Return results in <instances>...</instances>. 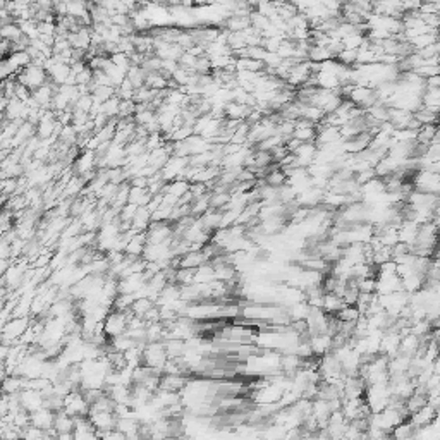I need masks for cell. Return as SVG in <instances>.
Instances as JSON below:
<instances>
[{"label": "cell", "mask_w": 440, "mask_h": 440, "mask_svg": "<svg viewBox=\"0 0 440 440\" xmlns=\"http://www.w3.org/2000/svg\"><path fill=\"white\" fill-rule=\"evenodd\" d=\"M167 359L169 358L165 354L162 342H148V344H145V348H143V366L155 368V370L162 371Z\"/></svg>", "instance_id": "cell-2"}, {"label": "cell", "mask_w": 440, "mask_h": 440, "mask_svg": "<svg viewBox=\"0 0 440 440\" xmlns=\"http://www.w3.org/2000/svg\"><path fill=\"white\" fill-rule=\"evenodd\" d=\"M230 201L229 193H210V208L212 210L222 212V208Z\"/></svg>", "instance_id": "cell-25"}, {"label": "cell", "mask_w": 440, "mask_h": 440, "mask_svg": "<svg viewBox=\"0 0 440 440\" xmlns=\"http://www.w3.org/2000/svg\"><path fill=\"white\" fill-rule=\"evenodd\" d=\"M334 316L339 320V322H358V318L361 315H359L356 306H344V308L339 309Z\"/></svg>", "instance_id": "cell-23"}, {"label": "cell", "mask_w": 440, "mask_h": 440, "mask_svg": "<svg viewBox=\"0 0 440 440\" xmlns=\"http://www.w3.org/2000/svg\"><path fill=\"white\" fill-rule=\"evenodd\" d=\"M10 265H12V263H10V260H0V279L5 275L7 270L10 268Z\"/></svg>", "instance_id": "cell-28"}, {"label": "cell", "mask_w": 440, "mask_h": 440, "mask_svg": "<svg viewBox=\"0 0 440 440\" xmlns=\"http://www.w3.org/2000/svg\"><path fill=\"white\" fill-rule=\"evenodd\" d=\"M165 349V354H167L169 359H177L186 352V342L179 341V339H165L162 341Z\"/></svg>", "instance_id": "cell-14"}, {"label": "cell", "mask_w": 440, "mask_h": 440, "mask_svg": "<svg viewBox=\"0 0 440 440\" xmlns=\"http://www.w3.org/2000/svg\"><path fill=\"white\" fill-rule=\"evenodd\" d=\"M153 305H155V303L151 301V299H148V298H139V299H136V301L132 303L131 311H132V315H134V316H139V318H143V315H145V313H146L148 309H150Z\"/></svg>", "instance_id": "cell-24"}, {"label": "cell", "mask_w": 440, "mask_h": 440, "mask_svg": "<svg viewBox=\"0 0 440 440\" xmlns=\"http://www.w3.org/2000/svg\"><path fill=\"white\" fill-rule=\"evenodd\" d=\"M344 301H342V298H339V296H335L334 293H327L325 296H323V305H322V309L327 313V315H335V313L339 311V309L344 308Z\"/></svg>", "instance_id": "cell-19"}, {"label": "cell", "mask_w": 440, "mask_h": 440, "mask_svg": "<svg viewBox=\"0 0 440 440\" xmlns=\"http://www.w3.org/2000/svg\"><path fill=\"white\" fill-rule=\"evenodd\" d=\"M126 79L131 83V86L134 89L143 88L145 86V79H146V73L141 69L139 66H131L129 71L126 73Z\"/></svg>", "instance_id": "cell-21"}, {"label": "cell", "mask_w": 440, "mask_h": 440, "mask_svg": "<svg viewBox=\"0 0 440 440\" xmlns=\"http://www.w3.org/2000/svg\"><path fill=\"white\" fill-rule=\"evenodd\" d=\"M215 280V270L210 263H205L200 268L194 270V280L193 284H210Z\"/></svg>", "instance_id": "cell-20"}, {"label": "cell", "mask_w": 440, "mask_h": 440, "mask_svg": "<svg viewBox=\"0 0 440 440\" xmlns=\"http://www.w3.org/2000/svg\"><path fill=\"white\" fill-rule=\"evenodd\" d=\"M88 418H89V421H91L93 428H95L96 432H100V434L115 430L117 421H119V418L115 416L114 413H93V411H89Z\"/></svg>", "instance_id": "cell-4"}, {"label": "cell", "mask_w": 440, "mask_h": 440, "mask_svg": "<svg viewBox=\"0 0 440 440\" xmlns=\"http://www.w3.org/2000/svg\"><path fill=\"white\" fill-rule=\"evenodd\" d=\"M53 430L57 434H74V418L69 416L66 411H59L53 418Z\"/></svg>", "instance_id": "cell-11"}, {"label": "cell", "mask_w": 440, "mask_h": 440, "mask_svg": "<svg viewBox=\"0 0 440 440\" xmlns=\"http://www.w3.org/2000/svg\"><path fill=\"white\" fill-rule=\"evenodd\" d=\"M57 440H74L73 434H57Z\"/></svg>", "instance_id": "cell-29"}, {"label": "cell", "mask_w": 440, "mask_h": 440, "mask_svg": "<svg viewBox=\"0 0 440 440\" xmlns=\"http://www.w3.org/2000/svg\"><path fill=\"white\" fill-rule=\"evenodd\" d=\"M375 289H377V279H375V277L363 279V280H359V282H358L359 294H375Z\"/></svg>", "instance_id": "cell-26"}, {"label": "cell", "mask_w": 440, "mask_h": 440, "mask_svg": "<svg viewBox=\"0 0 440 440\" xmlns=\"http://www.w3.org/2000/svg\"><path fill=\"white\" fill-rule=\"evenodd\" d=\"M151 193L148 191V187H131L129 189L128 203L134 205V207H146L151 201Z\"/></svg>", "instance_id": "cell-13"}, {"label": "cell", "mask_w": 440, "mask_h": 440, "mask_svg": "<svg viewBox=\"0 0 440 440\" xmlns=\"http://www.w3.org/2000/svg\"><path fill=\"white\" fill-rule=\"evenodd\" d=\"M74 440H100V435L96 430L89 432H74Z\"/></svg>", "instance_id": "cell-27"}, {"label": "cell", "mask_w": 440, "mask_h": 440, "mask_svg": "<svg viewBox=\"0 0 440 440\" xmlns=\"http://www.w3.org/2000/svg\"><path fill=\"white\" fill-rule=\"evenodd\" d=\"M19 401H21V407L28 413H35V411L42 409L43 407V397L42 392L31 391V389H26L19 394Z\"/></svg>", "instance_id": "cell-7"}, {"label": "cell", "mask_w": 440, "mask_h": 440, "mask_svg": "<svg viewBox=\"0 0 440 440\" xmlns=\"http://www.w3.org/2000/svg\"><path fill=\"white\" fill-rule=\"evenodd\" d=\"M208 263L207 257L203 255V251H189V253L182 255L179 260V268H200L201 265Z\"/></svg>", "instance_id": "cell-12"}, {"label": "cell", "mask_w": 440, "mask_h": 440, "mask_svg": "<svg viewBox=\"0 0 440 440\" xmlns=\"http://www.w3.org/2000/svg\"><path fill=\"white\" fill-rule=\"evenodd\" d=\"M414 121L420 126H428V124H437L439 122V112H432L428 109H425L423 105L420 107L416 112L413 114Z\"/></svg>", "instance_id": "cell-22"}, {"label": "cell", "mask_w": 440, "mask_h": 440, "mask_svg": "<svg viewBox=\"0 0 440 440\" xmlns=\"http://www.w3.org/2000/svg\"><path fill=\"white\" fill-rule=\"evenodd\" d=\"M421 105L432 112H439L440 107V89H428L425 88L421 95Z\"/></svg>", "instance_id": "cell-18"}, {"label": "cell", "mask_w": 440, "mask_h": 440, "mask_svg": "<svg viewBox=\"0 0 440 440\" xmlns=\"http://www.w3.org/2000/svg\"><path fill=\"white\" fill-rule=\"evenodd\" d=\"M146 248V236L145 232H138L134 234V236L129 239L128 246H126L124 253L128 255V257H132V258H141L143 251H145Z\"/></svg>", "instance_id": "cell-10"}, {"label": "cell", "mask_w": 440, "mask_h": 440, "mask_svg": "<svg viewBox=\"0 0 440 440\" xmlns=\"http://www.w3.org/2000/svg\"><path fill=\"white\" fill-rule=\"evenodd\" d=\"M191 378L187 377H182V375H165L162 373L160 377V385H158V389L160 391H165V392H174V394H181L182 389L187 385V382H189Z\"/></svg>", "instance_id": "cell-6"}, {"label": "cell", "mask_w": 440, "mask_h": 440, "mask_svg": "<svg viewBox=\"0 0 440 440\" xmlns=\"http://www.w3.org/2000/svg\"><path fill=\"white\" fill-rule=\"evenodd\" d=\"M413 48V52H418V50H423L427 46L434 45V43H439V31H434V33H427V35H420V37L413 38L407 42Z\"/></svg>", "instance_id": "cell-16"}, {"label": "cell", "mask_w": 440, "mask_h": 440, "mask_svg": "<svg viewBox=\"0 0 440 440\" xmlns=\"http://www.w3.org/2000/svg\"><path fill=\"white\" fill-rule=\"evenodd\" d=\"M418 229H420V225H418V223H414L413 220H402V223L399 225V229H397L399 243L411 246V244L416 241Z\"/></svg>", "instance_id": "cell-9"}, {"label": "cell", "mask_w": 440, "mask_h": 440, "mask_svg": "<svg viewBox=\"0 0 440 440\" xmlns=\"http://www.w3.org/2000/svg\"><path fill=\"white\" fill-rule=\"evenodd\" d=\"M413 182V189L418 193H427V194H437L440 191V176L432 174L427 171H418L416 174L411 179Z\"/></svg>", "instance_id": "cell-3"}, {"label": "cell", "mask_w": 440, "mask_h": 440, "mask_svg": "<svg viewBox=\"0 0 440 440\" xmlns=\"http://www.w3.org/2000/svg\"><path fill=\"white\" fill-rule=\"evenodd\" d=\"M435 136H439V126L437 124L421 126V128L416 131V143H418V145L428 146L432 141H434Z\"/></svg>", "instance_id": "cell-15"}, {"label": "cell", "mask_w": 440, "mask_h": 440, "mask_svg": "<svg viewBox=\"0 0 440 440\" xmlns=\"http://www.w3.org/2000/svg\"><path fill=\"white\" fill-rule=\"evenodd\" d=\"M16 81L33 93L35 89L42 88L45 83H48V76H46V71L43 69V67L30 64V66L24 67L21 73L16 74Z\"/></svg>", "instance_id": "cell-1"}, {"label": "cell", "mask_w": 440, "mask_h": 440, "mask_svg": "<svg viewBox=\"0 0 440 440\" xmlns=\"http://www.w3.org/2000/svg\"><path fill=\"white\" fill-rule=\"evenodd\" d=\"M437 414H439V409H435V407H432L430 404H427V406L421 407L420 411L411 414L409 423L416 428L432 427V425L435 423V420H437Z\"/></svg>", "instance_id": "cell-5"}, {"label": "cell", "mask_w": 440, "mask_h": 440, "mask_svg": "<svg viewBox=\"0 0 440 440\" xmlns=\"http://www.w3.org/2000/svg\"><path fill=\"white\" fill-rule=\"evenodd\" d=\"M0 38H2L3 42L12 45V43L19 42L21 38H24V35L21 33L19 26H17V23L14 21V23H9V24H5V26L0 28Z\"/></svg>", "instance_id": "cell-17"}, {"label": "cell", "mask_w": 440, "mask_h": 440, "mask_svg": "<svg viewBox=\"0 0 440 440\" xmlns=\"http://www.w3.org/2000/svg\"><path fill=\"white\" fill-rule=\"evenodd\" d=\"M53 418H55V413L42 407V409H38L30 414V423H31V427L40 428V430H52Z\"/></svg>", "instance_id": "cell-8"}]
</instances>
